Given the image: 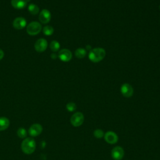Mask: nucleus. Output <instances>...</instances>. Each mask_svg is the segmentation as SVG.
Returning a JSON list of instances; mask_svg holds the SVG:
<instances>
[{"instance_id":"nucleus-13","label":"nucleus","mask_w":160,"mask_h":160,"mask_svg":"<svg viewBox=\"0 0 160 160\" xmlns=\"http://www.w3.org/2000/svg\"><path fill=\"white\" fill-rule=\"evenodd\" d=\"M11 5L13 8L18 9H21L26 7V0H11Z\"/></svg>"},{"instance_id":"nucleus-18","label":"nucleus","mask_w":160,"mask_h":160,"mask_svg":"<svg viewBox=\"0 0 160 160\" xmlns=\"http://www.w3.org/2000/svg\"><path fill=\"white\" fill-rule=\"evenodd\" d=\"M42 32L44 35L51 36L54 32V29L51 26H46L42 29Z\"/></svg>"},{"instance_id":"nucleus-23","label":"nucleus","mask_w":160,"mask_h":160,"mask_svg":"<svg viewBox=\"0 0 160 160\" xmlns=\"http://www.w3.org/2000/svg\"><path fill=\"white\" fill-rule=\"evenodd\" d=\"M51 57L52 59H56V58H57V55L56 54V53L53 52V53H52V54H51Z\"/></svg>"},{"instance_id":"nucleus-14","label":"nucleus","mask_w":160,"mask_h":160,"mask_svg":"<svg viewBox=\"0 0 160 160\" xmlns=\"http://www.w3.org/2000/svg\"><path fill=\"white\" fill-rule=\"evenodd\" d=\"M9 120L6 117L0 118V131L6 130L9 126Z\"/></svg>"},{"instance_id":"nucleus-22","label":"nucleus","mask_w":160,"mask_h":160,"mask_svg":"<svg viewBox=\"0 0 160 160\" xmlns=\"http://www.w3.org/2000/svg\"><path fill=\"white\" fill-rule=\"evenodd\" d=\"M4 51L1 49H0V61L3 58V57H4Z\"/></svg>"},{"instance_id":"nucleus-3","label":"nucleus","mask_w":160,"mask_h":160,"mask_svg":"<svg viewBox=\"0 0 160 160\" xmlns=\"http://www.w3.org/2000/svg\"><path fill=\"white\" fill-rule=\"evenodd\" d=\"M42 29L41 24L38 21H32L26 27V32L29 35L35 36L38 34Z\"/></svg>"},{"instance_id":"nucleus-6","label":"nucleus","mask_w":160,"mask_h":160,"mask_svg":"<svg viewBox=\"0 0 160 160\" xmlns=\"http://www.w3.org/2000/svg\"><path fill=\"white\" fill-rule=\"evenodd\" d=\"M51 14L50 11L46 9H42L39 14V20L42 24L48 23L51 20Z\"/></svg>"},{"instance_id":"nucleus-12","label":"nucleus","mask_w":160,"mask_h":160,"mask_svg":"<svg viewBox=\"0 0 160 160\" xmlns=\"http://www.w3.org/2000/svg\"><path fill=\"white\" fill-rule=\"evenodd\" d=\"M105 141L111 144H116L118 141V137L117 134L112 131H108L104 134Z\"/></svg>"},{"instance_id":"nucleus-16","label":"nucleus","mask_w":160,"mask_h":160,"mask_svg":"<svg viewBox=\"0 0 160 160\" xmlns=\"http://www.w3.org/2000/svg\"><path fill=\"white\" fill-rule=\"evenodd\" d=\"M49 47H50V49L52 51L56 52L60 48V44L59 43L58 41L54 40V41H52L50 43Z\"/></svg>"},{"instance_id":"nucleus-10","label":"nucleus","mask_w":160,"mask_h":160,"mask_svg":"<svg viewBox=\"0 0 160 160\" xmlns=\"http://www.w3.org/2000/svg\"><path fill=\"white\" fill-rule=\"evenodd\" d=\"M26 20L23 17H18L12 22L13 27L16 29H22L26 26Z\"/></svg>"},{"instance_id":"nucleus-2","label":"nucleus","mask_w":160,"mask_h":160,"mask_svg":"<svg viewBox=\"0 0 160 160\" xmlns=\"http://www.w3.org/2000/svg\"><path fill=\"white\" fill-rule=\"evenodd\" d=\"M36 149V142L31 138H27L21 143V149L26 154H32Z\"/></svg>"},{"instance_id":"nucleus-9","label":"nucleus","mask_w":160,"mask_h":160,"mask_svg":"<svg viewBox=\"0 0 160 160\" xmlns=\"http://www.w3.org/2000/svg\"><path fill=\"white\" fill-rule=\"evenodd\" d=\"M121 94L126 98H130L133 94V88L128 83H124L121 86Z\"/></svg>"},{"instance_id":"nucleus-4","label":"nucleus","mask_w":160,"mask_h":160,"mask_svg":"<svg viewBox=\"0 0 160 160\" xmlns=\"http://www.w3.org/2000/svg\"><path fill=\"white\" fill-rule=\"evenodd\" d=\"M84 115L81 112L74 113L71 118L70 121L71 124L74 127L80 126L84 122Z\"/></svg>"},{"instance_id":"nucleus-20","label":"nucleus","mask_w":160,"mask_h":160,"mask_svg":"<svg viewBox=\"0 0 160 160\" xmlns=\"http://www.w3.org/2000/svg\"><path fill=\"white\" fill-rule=\"evenodd\" d=\"M66 109L69 112H72L76 109V105L74 102H70L66 104Z\"/></svg>"},{"instance_id":"nucleus-21","label":"nucleus","mask_w":160,"mask_h":160,"mask_svg":"<svg viewBox=\"0 0 160 160\" xmlns=\"http://www.w3.org/2000/svg\"><path fill=\"white\" fill-rule=\"evenodd\" d=\"M94 136L98 139H100L101 138H102V136H104V132L100 129H97L94 131Z\"/></svg>"},{"instance_id":"nucleus-7","label":"nucleus","mask_w":160,"mask_h":160,"mask_svg":"<svg viewBox=\"0 0 160 160\" xmlns=\"http://www.w3.org/2000/svg\"><path fill=\"white\" fill-rule=\"evenodd\" d=\"M58 57L63 62H68L72 58V53L68 49H62L59 52Z\"/></svg>"},{"instance_id":"nucleus-1","label":"nucleus","mask_w":160,"mask_h":160,"mask_svg":"<svg viewBox=\"0 0 160 160\" xmlns=\"http://www.w3.org/2000/svg\"><path fill=\"white\" fill-rule=\"evenodd\" d=\"M106 56V51L101 48H96L91 49L89 53L88 57L91 61L98 62L102 60Z\"/></svg>"},{"instance_id":"nucleus-24","label":"nucleus","mask_w":160,"mask_h":160,"mask_svg":"<svg viewBox=\"0 0 160 160\" xmlns=\"http://www.w3.org/2000/svg\"><path fill=\"white\" fill-rule=\"evenodd\" d=\"M159 9H160V6H159Z\"/></svg>"},{"instance_id":"nucleus-11","label":"nucleus","mask_w":160,"mask_h":160,"mask_svg":"<svg viewBox=\"0 0 160 160\" xmlns=\"http://www.w3.org/2000/svg\"><path fill=\"white\" fill-rule=\"evenodd\" d=\"M42 131V127L39 124H33L31 125L29 129V134L32 136H38L39 135Z\"/></svg>"},{"instance_id":"nucleus-15","label":"nucleus","mask_w":160,"mask_h":160,"mask_svg":"<svg viewBox=\"0 0 160 160\" xmlns=\"http://www.w3.org/2000/svg\"><path fill=\"white\" fill-rule=\"evenodd\" d=\"M28 9L29 12L32 15H36V14H38L39 12V7L35 4H30L28 6Z\"/></svg>"},{"instance_id":"nucleus-8","label":"nucleus","mask_w":160,"mask_h":160,"mask_svg":"<svg viewBox=\"0 0 160 160\" xmlns=\"http://www.w3.org/2000/svg\"><path fill=\"white\" fill-rule=\"evenodd\" d=\"M124 154L123 149L120 146H116L111 151V156L114 160H121Z\"/></svg>"},{"instance_id":"nucleus-17","label":"nucleus","mask_w":160,"mask_h":160,"mask_svg":"<svg viewBox=\"0 0 160 160\" xmlns=\"http://www.w3.org/2000/svg\"><path fill=\"white\" fill-rule=\"evenodd\" d=\"M86 54V51L83 48H78L75 51V56L79 59L83 58Z\"/></svg>"},{"instance_id":"nucleus-19","label":"nucleus","mask_w":160,"mask_h":160,"mask_svg":"<svg viewBox=\"0 0 160 160\" xmlns=\"http://www.w3.org/2000/svg\"><path fill=\"white\" fill-rule=\"evenodd\" d=\"M17 134H18V137H19L20 138H24L27 136V131L24 128H20L18 129Z\"/></svg>"},{"instance_id":"nucleus-5","label":"nucleus","mask_w":160,"mask_h":160,"mask_svg":"<svg viewBox=\"0 0 160 160\" xmlns=\"http://www.w3.org/2000/svg\"><path fill=\"white\" fill-rule=\"evenodd\" d=\"M48 47V42L44 38L38 39L34 44V49L38 52H44Z\"/></svg>"}]
</instances>
